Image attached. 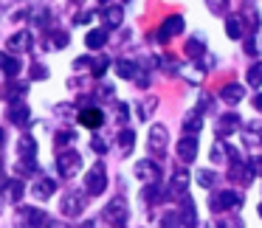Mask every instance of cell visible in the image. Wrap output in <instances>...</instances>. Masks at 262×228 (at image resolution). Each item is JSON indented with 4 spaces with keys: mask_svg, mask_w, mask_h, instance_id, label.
<instances>
[{
    "mask_svg": "<svg viewBox=\"0 0 262 228\" xmlns=\"http://www.w3.org/2000/svg\"><path fill=\"white\" fill-rule=\"evenodd\" d=\"M79 169H82V155L76 152V149H65V152H59V158H57V172L59 175L74 177Z\"/></svg>",
    "mask_w": 262,
    "mask_h": 228,
    "instance_id": "1",
    "label": "cell"
},
{
    "mask_svg": "<svg viewBox=\"0 0 262 228\" xmlns=\"http://www.w3.org/2000/svg\"><path fill=\"white\" fill-rule=\"evenodd\" d=\"M85 200H88V194H85V192H76V189H71V192L62 197L59 209H62V214L76 217V214H82V211H85Z\"/></svg>",
    "mask_w": 262,
    "mask_h": 228,
    "instance_id": "2",
    "label": "cell"
},
{
    "mask_svg": "<svg viewBox=\"0 0 262 228\" xmlns=\"http://www.w3.org/2000/svg\"><path fill=\"white\" fill-rule=\"evenodd\" d=\"M85 186H88V194H102L104 186H107V172H104V164H96L85 177Z\"/></svg>",
    "mask_w": 262,
    "mask_h": 228,
    "instance_id": "3",
    "label": "cell"
},
{
    "mask_svg": "<svg viewBox=\"0 0 262 228\" xmlns=\"http://www.w3.org/2000/svg\"><path fill=\"white\" fill-rule=\"evenodd\" d=\"M166 141H169V132H166L164 124H152L149 130V152L152 155H166Z\"/></svg>",
    "mask_w": 262,
    "mask_h": 228,
    "instance_id": "4",
    "label": "cell"
},
{
    "mask_svg": "<svg viewBox=\"0 0 262 228\" xmlns=\"http://www.w3.org/2000/svg\"><path fill=\"white\" fill-rule=\"evenodd\" d=\"M102 217L110 222V225L121 228V225H124V220H127V203H124L121 197H119V200H113V203H110L107 209L102 211Z\"/></svg>",
    "mask_w": 262,
    "mask_h": 228,
    "instance_id": "5",
    "label": "cell"
},
{
    "mask_svg": "<svg viewBox=\"0 0 262 228\" xmlns=\"http://www.w3.org/2000/svg\"><path fill=\"white\" fill-rule=\"evenodd\" d=\"M183 31V17H169V20H164V26H161V31H158V42H169L175 34H181Z\"/></svg>",
    "mask_w": 262,
    "mask_h": 228,
    "instance_id": "6",
    "label": "cell"
},
{
    "mask_svg": "<svg viewBox=\"0 0 262 228\" xmlns=\"http://www.w3.org/2000/svg\"><path fill=\"white\" fill-rule=\"evenodd\" d=\"M136 175L141 177V180H147V183H158L161 166L155 164V161H141V164H136Z\"/></svg>",
    "mask_w": 262,
    "mask_h": 228,
    "instance_id": "7",
    "label": "cell"
},
{
    "mask_svg": "<svg viewBox=\"0 0 262 228\" xmlns=\"http://www.w3.org/2000/svg\"><path fill=\"white\" fill-rule=\"evenodd\" d=\"M211 211H226V209H234V206H239V197L234 192H220L214 194V197L209 200Z\"/></svg>",
    "mask_w": 262,
    "mask_h": 228,
    "instance_id": "8",
    "label": "cell"
},
{
    "mask_svg": "<svg viewBox=\"0 0 262 228\" xmlns=\"http://www.w3.org/2000/svg\"><path fill=\"white\" fill-rule=\"evenodd\" d=\"M79 124L91 127V130H93V127H102V124H104V113H102L99 107H85V110L79 113Z\"/></svg>",
    "mask_w": 262,
    "mask_h": 228,
    "instance_id": "9",
    "label": "cell"
},
{
    "mask_svg": "<svg viewBox=\"0 0 262 228\" xmlns=\"http://www.w3.org/2000/svg\"><path fill=\"white\" fill-rule=\"evenodd\" d=\"M178 155H181L183 164H189V161H194V155H198V138L194 135H186L181 144H178Z\"/></svg>",
    "mask_w": 262,
    "mask_h": 228,
    "instance_id": "10",
    "label": "cell"
},
{
    "mask_svg": "<svg viewBox=\"0 0 262 228\" xmlns=\"http://www.w3.org/2000/svg\"><path fill=\"white\" fill-rule=\"evenodd\" d=\"M31 119V110L26 107V104H12L9 107V121H12L14 127H26Z\"/></svg>",
    "mask_w": 262,
    "mask_h": 228,
    "instance_id": "11",
    "label": "cell"
},
{
    "mask_svg": "<svg viewBox=\"0 0 262 228\" xmlns=\"http://www.w3.org/2000/svg\"><path fill=\"white\" fill-rule=\"evenodd\" d=\"M31 45H34L31 31H17V34L9 40V48H12V51H31Z\"/></svg>",
    "mask_w": 262,
    "mask_h": 228,
    "instance_id": "12",
    "label": "cell"
},
{
    "mask_svg": "<svg viewBox=\"0 0 262 228\" xmlns=\"http://www.w3.org/2000/svg\"><path fill=\"white\" fill-rule=\"evenodd\" d=\"M54 189H57L54 177H40V180L31 186V194H34V197H40V200H46V197H51V194H54Z\"/></svg>",
    "mask_w": 262,
    "mask_h": 228,
    "instance_id": "13",
    "label": "cell"
},
{
    "mask_svg": "<svg viewBox=\"0 0 262 228\" xmlns=\"http://www.w3.org/2000/svg\"><path fill=\"white\" fill-rule=\"evenodd\" d=\"M186 186H189V175L186 172H175V175H172V189H169V194H175V197H186Z\"/></svg>",
    "mask_w": 262,
    "mask_h": 228,
    "instance_id": "14",
    "label": "cell"
},
{
    "mask_svg": "<svg viewBox=\"0 0 262 228\" xmlns=\"http://www.w3.org/2000/svg\"><path fill=\"white\" fill-rule=\"evenodd\" d=\"M237 127H239V116H237V113H226V116H220L217 135H228V132H234Z\"/></svg>",
    "mask_w": 262,
    "mask_h": 228,
    "instance_id": "15",
    "label": "cell"
},
{
    "mask_svg": "<svg viewBox=\"0 0 262 228\" xmlns=\"http://www.w3.org/2000/svg\"><path fill=\"white\" fill-rule=\"evenodd\" d=\"M34 152H37V141H34L31 135H23V138L17 141V155H20L23 161H31V158H34Z\"/></svg>",
    "mask_w": 262,
    "mask_h": 228,
    "instance_id": "16",
    "label": "cell"
},
{
    "mask_svg": "<svg viewBox=\"0 0 262 228\" xmlns=\"http://www.w3.org/2000/svg\"><path fill=\"white\" fill-rule=\"evenodd\" d=\"M181 220H183V225H189V228H192L194 222H198V214H194V203H192V197H183V200H181Z\"/></svg>",
    "mask_w": 262,
    "mask_h": 228,
    "instance_id": "17",
    "label": "cell"
},
{
    "mask_svg": "<svg viewBox=\"0 0 262 228\" xmlns=\"http://www.w3.org/2000/svg\"><path fill=\"white\" fill-rule=\"evenodd\" d=\"M0 68H3V74H6V76H17L23 65H20L17 57H9V54L0 51Z\"/></svg>",
    "mask_w": 262,
    "mask_h": 228,
    "instance_id": "18",
    "label": "cell"
},
{
    "mask_svg": "<svg viewBox=\"0 0 262 228\" xmlns=\"http://www.w3.org/2000/svg\"><path fill=\"white\" fill-rule=\"evenodd\" d=\"M243 96H245V93H243V85H226V87L220 90V99H223V102H228V104L243 102Z\"/></svg>",
    "mask_w": 262,
    "mask_h": 228,
    "instance_id": "19",
    "label": "cell"
},
{
    "mask_svg": "<svg viewBox=\"0 0 262 228\" xmlns=\"http://www.w3.org/2000/svg\"><path fill=\"white\" fill-rule=\"evenodd\" d=\"M102 17H104V23H107V29H116V26L121 23V17H124V9L121 6H107L102 12Z\"/></svg>",
    "mask_w": 262,
    "mask_h": 228,
    "instance_id": "20",
    "label": "cell"
},
{
    "mask_svg": "<svg viewBox=\"0 0 262 228\" xmlns=\"http://www.w3.org/2000/svg\"><path fill=\"white\" fill-rule=\"evenodd\" d=\"M245 26H243V20L239 17H226V34L231 37V40H243V34H245Z\"/></svg>",
    "mask_w": 262,
    "mask_h": 228,
    "instance_id": "21",
    "label": "cell"
},
{
    "mask_svg": "<svg viewBox=\"0 0 262 228\" xmlns=\"http://www.w3.org/2000/svg\"><path fill=\"white\" fill-rule=\"evenodd\" d=\"M104 42H107V31H104V29H93L91 34L85 37V45L93 48V51H96V48H102Z\"/></svg>",
    "mask_w": 262,
    "mask_h": 228,
    "instance_id": "22",
    "label": "cell"
},
{
    "mask_svg": "<svg viewBox=\"0 0 262 228\" xmlns=\"http://www.w3.org/2000/svg\"><path fill=\"white\" fill-rule=\"evenodd\" d=\"M203 130V121H200V116L198 113H192V116H186V119H183V132H192V135H198V132Z\"/></svg>",
    "mask_w": 262,
    "mask_h": 228,
    "instance_id": "23",
    "label": "cell"
},
{
    "mask_svg": "<svg viewBox=\"0 0 262 228\" xmlns=\"http://www.w3.org/2000/svg\"><path fill=\"white\" fill-rule=\"evenodd\" d=\"M133 144H136V135H133V130L119 132V149H121V155H130V152H133Z\"/></svg>",
    "mask_w": 262,
    "mask_h": 228,
    "instance_id": "24",
    "label": "cell"
},
{
    "mask_svg": "<svg viewBox=\"0 0 262 228\" xmlns=\"http://www.w3.org/2000/svg\"><path fill=\"white\" fill-rule=\"evenodd\" d=\"M203 51H206V45H203V37H192V40L186 42V54H189V57L200 59V57H203Z\"/></svg>",
    "mask_w": 262,
    "mask_h": 228,
    "instance_id": "25",
    "label": "cell"
},
{
    "mask_svg": "<svg viewBox=\"0 0 262 228\" xmlns=\"http://www.w3.org/2000/svg\"><path fill=\"white\" fill-rule=\"evenodd\" d=\"M116 71H119L121 79H136V65H133L130 59H119V62H116Z\"/></svg>",
    "mask_w": 262,
    "mask_h": 228,
    "instance_id": "26",
    "label": "cell"
},
{
    "mask_svg": "<svg viewBox=\"0 0 262 228\" xmlns=\"http://www.w3.org/2000/svg\"><path fill=\"white\" fill-rule=\"evenodd\" d=\"M155 107H158V99H155V96H149L147 102H138V116H141V119H149Z\"/></svg>",
    "mask_w": 262,
    "mask_h": 228,
    "instance_id": "27",
    "label": "cell"
},
{
    "mask_svg": "<svg viewBox=\"0 0 262 228\" xmlns=\"http://www.w3.org/2000/svg\"><path fill=\"white\" fill-rule=\"evenodd\" d=\"M194 177H198V183H200V186H206V189H211V186L217 183V175H214L211 169H200Z\"/></svg>",
    "mask_w": 262,
    "mask_h": 228,
    "instance_id": "28",
    "label": "cell"
},
{
    "mask_svg": "<svg viewBox=\"0 0 262 228\" xmlns=\"http://www.w3.org/2000/svg\"><path fill=\"white\" fill-rule=\"evenodd\" d=\"M248 85H254V87L262 85V62H256L248 68Z\"/></svg>",
    "mask_w": 262,
    "mask_h": 228,
    "instance_id": "29",
    "label": "cell"
},
{
    "mask_svg": "<svg viewBox=\"0 0 262 228\" xmlns=\"http://www.w3.org/2000/svg\"><path fill=\"white\" fill-rule=\"evenodd\" d=\"M141 197H144V200H149V203H155V200H161V197H164V194H161L158 183H149V186H144Z\"/></svg>",
    "mask_w": 262,
    "mask_h": 228,
    "instance_id": "30",
    "label": "cell"
},
{
    "mask_svg": "<svg viewBox=\"0 0 262 228\" xmlns=\"http://www.w3.org/2000/svg\"><path fill=\"white\" fill-rule=\"evenodd\" d=\"M161 228H186L181 220V214H166L164 220H161Z\"/></svg>",
    "mask_w": 262,
    "mask_h": 228,
    "instance_id": "31",
    "label": "cell"
},
{
    "mask_svg": "<svg viewBox=\"0 0 262 228\" xmlns=\"http://www.w3.org/2000/svg\"><path fill=\"white\" fill-rule=\"evenodd\" d=\"M23 192H26V186L20 180H12L9 183V200H14V203H17L20 197H23Z\"/></svg>",
    "mask_w": 262,
    "mask_h": 228,
    "instance_id": "32",
    "label": "cell"
},
{
    "mask_svg": "<svg viewBox=\"0 0 262 228\" xmlns=\"http://www.w3.org/2000/svg\"><path fill=\"white\" fill-rule=\"evenodd\" d=\"M20 93H26V85H12V87H6V90H3V99H12V102H17Z\"/></svg>",
    "mask_w": 262,
    "mask_h": 228,
    "instance_id": "33",
    "label": "cell"
},
{
    "mask_svg": "<svg viewBox=\"0 0 262 228\" xmlns=\"http://www.w3.org/2000/svg\"><path fill=\"white\" fill-rule=\"evenodd\" d=\"M57 147H68L71 141H76V132H68V130H62V132H57Z\"/></svg>",
    "mask_w": 262,
    "mask_h": 228,
    "instance_id": "34",
    "label": "cell"
},
{
    "mask_svg": "<svg viewBox=\"0 0 262 228\" xmlns=\"http://www.w3.org/2000/svg\"><path fill=\"white\" fill-rule=\"evenodd\" d=\"M107 59H104V57H99V59H93V62H91V68H93V74H96V76H102L104 74V71H107Z\"/></svg>",
    "mask_w": 262,
    "mask_h": 228,
    "instance_id": "35",
    "label": "cell"
},
{
    "mask_svg": "<svg viewBox=\"0 0 262 228\" xmlns=\"http://www.w3.org/2000/svg\"><path fill=\"white\" fill-rule=\"evenodd\" d=\"M51 42H54L57 48H65V45H68V34H65V31H54V34H51Z\"/></svg>",
    "mask_w": 262,
    "mask_h": 228,
    "instance_id": "36",
    "label": "cell"
},
{
    "mask_svg": "<svg viewBox=\"0 0 262 228\" xmlns=\"http://www.w3.org/2000/svg\"><path fill=\"white\" fill-rule=\"evenodd\" d=\"M91 147H93V152H99V155H104V152H107V141H104V138H93V141H91Z\"/></svg>",
    "mask_w": 262,
    "mask_h": 228,
    "instance_id": "37",
    "label": "cell"
},
{
    "mask_svg": "<svg viewBox=\"0 0 262 228\" xmlns=\"http://www.w3.org/2000/svg\"><path fill=\"white\" fill-rule=\"evenodd\" d=\"M127 113H130V107H127L124 102H116V116H119V121H127Z\"/></svg>",
    "mask_w": 262,
    "mask_h": 228,
    "instance_id": "38",
    "label": "cell"
},
{
    "mask_svg": "<svg viewBox=\"0 0 262 228\" xmlns=\"http://www.w3.org/2000/svg\"><path fill=\"white\" fill-rule=\"evenodd\" d=\"M46 76H48L46 65H34V68H31V79H46Z\"/></svg>",
    "mask_w": 262,
    "mask_h": 228,
    "instance_id": "39",
    "label": "cell"
},
{
    "mask_svg": "<svg viewBox=\"0 0 262 228\" xmlns=\"http://www.w3.org/2000/svg\"><path fill=\"white\" fill-rule=\"evenodd\" d=\"M248 166H251V172H254V175H259V177H262V155H259V158H251V161H248Z\"/></svg>",
    "mask_w": 262,
    "mask_h": 228,
    "instance_id": "40",
    "label": "cell"
},
{
    "mask_svg": "<svg viewBox=\"0 0 262 228\" xmlns=\"http://www.w3.org/2000/svg\"><path fill=\"white\" fill-rule=\"evenodd\" d=\"M245 54H256V42L251 40V37L245 40Z\"/></svg>",
    "mask_w": 262,
    "mask_h": 228,
    "instance_id": "41",
    "label": "cell"
},
{
    "mask_svg": "<svg viewBox=\"0 0 262 228\" xmlns=\"http://www.w3.org/2000/svg\"><path fill=\"white\" fill-rule=\"evenodd\" d=\"M254 110H259V113H262V93H256V96H254Z\"/></svg>",
    "mask_w": 262,
    "mask_h": 228,
    "instance_id": "42",
    "label": "cell"
},
{
    "mask_svg": "<svg viewBox=\"0 0 262 228\" xmlns=\"http://www.w3.org/2000/svg\"><path fill=\"white\" fill-rule=\"evenodd\" d=\"M76 23H91V14H76Z\"/></svg>",
    "mask_w": 262,
    "mask_h": 228,
    "instance_id": "43",
    "label": "cell"
},
{
    "mask_svg": "<svg viewBox=\"0 0 262 228\" xmlns=\"http://www.w3.org/2000/svg\"><path fill=\"white\" fill-rule=\"evenodd\" d=\"M3 186H9V180H6V172L0 169V189H3Z\"/></svg>",
    "mask_w": 262,
    "mask_h": 228,
    "instance_id": "44",
    "label": "cell"
},
{
    "mask_svg": "<svg viewBox=\"0 0 262 228\" xmlns=\"http://www.w3.org/2000/svg\"><path fill=\"white\" fill-rule=\"evenodd\" d=\"M48 228H65V225H59V222H51V225H48Z\"/></svg>",
    "mask_w": 262,
    "mask_h": 228,
    "instance_id": "45",
    "label": "cell"
},
{
    "mask_svg": "<svg viewBox=\"0 0 262 228\" xmlns=\"http://www.w3.org/2000/svg\"><path fill=\"white\" fill-rule=\"evenodd\" d=\"M0 149H3V130H0Z\"/></svg>",
    "mask_w": 262,
    "mask_h": 228,
    "instance_id": "46",
    "label": "cell"
},
{
    "mask_svg": "<svg viewBox=\"0 0 262 228\" xmlns=\"http://www.w3.org/2000/svg\"><path fill=\"white\" fill-rule=\"evenodd\" d=\"M99 3H107V0H99Z\"/></svg>",
    "mask_w": 262,
    "mask_h": 228,
    "instance_id": "47",
    "label": "cell"
},
{
    "mask_svg": "<svg viewBox=\"0 0 262 228\" xmlns=\"http://www.w3.org/2000/svg\"><path fill=\"white\" fill-rule=\"evenodd\" d=\"M74 3H82V0H74Z\"/></svg>",
    "mask_w": 262,
    "mask_h": 228,
    "instance_id": "48",
    "label": "cell"
},
{
    "mask_svg": "<svg viewBox=\"0 0 262 228\" xmlns=\"http://www.w3.org/2000/svg\"><path fill=\"white\" fill-rule=\"evenodd\" d=\"M259 214H262V206H259Z\"/></svg>",
    "mask_w": 262,
    "mask_h": 228,
    "instance_id": "49",
    "label": "cell"
}]
</instances>
